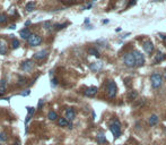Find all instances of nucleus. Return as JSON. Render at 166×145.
<instances>
[{
  "label": "nucleus",
  "instance_id": "obj_1",
  "mask_svg": "<svg viewBox=\"0 0 166 145\" xmlns=\"http://www.w3.org/2000/svg\"><path fill=\"white\" fill-rule=\"evenodd\" d=\"M110 130L111 133L113 134V136L115 138H119L121 136V124L119 120H113V122H112L111 125H110Z\"/></svg>",
  "mask_w": 166,
  "mask_h": 145
},
{
  "label": "nucleus",
  "instance_id": "obj_2",
  "mask_svg": "<svg viewBox=\"0 0 166 145\" xmlns=\"http://www.w3.org/2000/svg\"><path fill=\"white\" fill-rule=\"evenodd\" d=\"M150 82H151L153 88H158V87H161L162 84H163V78L159 74L154 73V74H151V76H150Z\"/></svg>",
  "mask_w": 166,
  "mask_h": 145
},
{
  "label": "nucleus",
  "instance_id": "obj_3",
  "mask_svg": "<svg viewBox=\"0 0 166 145\" xmlns=\"http://www.w3.org/2000/svg\"><path fill=\"white\" fill-rule=\"evenodd\" d=\"M117 84H115L114 81H109L107 86H106V92H107L109 98H114L117 95Z\"/></svg>",
  "mask_w": 166,
  "mask_h": 145
},
{
  "label": "nucleus",
  "instance_id": "obj_4",
  "mask_svg": "<svg viewBox=\"0 0 166 145\" xmlns=\"http://www.w3.org/2000/svg\"><path fill=\"white\" fill-rule=\"evenodd\" d=\"M132 53L134 57V60H136V66H138V67L143 66V64H145V58H143V54L141 52L138 51V50H134Z\"/></svg>",
  "mask_w": 166,
  "mask_h": 145
},
{
  "label": "nucleus",
  "instance_id": "obj_5",
  "mask_svg": "<svg viewBox=\"0 0 166 145\" xmlns=\"http://www.w3.org/2000/svg\"><path fill=\"white\" fill-rule=\"evenodd\" d=\"M123 61L126 64L127 67H134L136 66V60H134V57H133V53H126L123 57Z\"/></svg>",
  "mask_w": 166,
  "mask_h": 145
},
{
  "label": "nucleus",
  "instance_id": "obj_6",
  "mask_svg": "<svg viewBox=\"0 0 166 145\" xmlns=\"http://www.w3.org/2000/svg\"><path fill=\"white\" fill-rule=\"evenodd\" d=\"M28 41V44L31 47H36V45H40L41 42H42V39H41L40 35L37 34H32L31 35V38L27 40Z\"/></svg>",
  "mask_w": 166,
  "mask_h": 145
},
{
  "label": "nucleus",
  "instance_id": "obj_7",
  "mask_svg": "<svg viewBox=\"0 0 166 145\" xmlns=\"http://www.w3.org/2000/svg\"><path fill=\"white\" fill-rule=\"evenodd\" d=\"M33 68H34V63L32 60H26L20 64V69L24 70V72H32Z\"/></svg>",
  "mask_w": 166,
  "mask_h": 145
},
{
  "label": "nucleus",
  "instance_id": "obj_8",
  "mask_svg": "<svg viewBox=\"0 0 166 145\" xmlns=\"http://www.w3.org/2000/svg\"><path fill=\"white\" fill-rule=\"evenodd\" d=\"M143 49L148 54H150L153 51H154V45H153V42L150 40H147V41L143 42Z\"/></svg>",
  "mask_w": 166,
  "mask_h": 145
},
{
  "label": "nucleus",
  "instance_id": "obj_9",
  "mask_svg": "<svg viewBox=\"0 0 166 145\" xmlns=\"http://www.w3.org/2000/svg\"><path fill=\"white\" fill-rule=\"evenodd\" d=\"M75 117H76L75 110L73 109V108H68V109L66 110V119H67L68 121H71V120L75 119Z\"/></svg>",
  "mask_w": 166,
  "mask_h": 145
},
{
  "label": "nucleus",
  "instance_id": "obj_10",
  "mask_svg": "<svg viewBox=\"0 0 166 145\" xmlns=\"http://www.w3.org/2000/svg\"><path fill=\"white\" fill-rule=\"evenodd\" d=\"M97 91H98V88L96 87V86H90V87L86 88L84 94H85L86 96H94V95L97 93Z\"/></svg>",
  "mask_w": 166,
  "mask_h": 145
},
{
  "label": "nucleus",
  "instance_id": "obj_11",
  "mask_svg": "<svg viewBox=\"0 0 166 145\" xmlns=\"http://www.w3.org/2000/svg\"><path fill=\"white\" fill-rule=\"evenodd\" d=\"M46 56H48V50H41L39 52H36V53L33 54V58L35 60H42L43 58H45Z\"/></svg>",
  "mask_w": 166,
  "mask_h": 145
},
{
  "label": "nucleus",
  "instance_id": "obj_12",
  "mask_svg": "<svg viewBox=\"0 0 166 145\" xmlns=\"http://www.w3.org/2000/svg\"><path fill=\"white\" fill-rule=\"evenodd\" d=\"M19 35H20L23 39L28 40V39L31 38V35H32V33H31V31L27 29V27H25V29H23V30L19 31Z\"/></svg>",
  "mask_w": 166,
  "mask_h": 145
},
{
  "label": "nucleus",
  "instance_id": "obj_13",
  "mask_svg": "<svg viewBox=\"0 0 166 145\" xmlns=\"http://www.w3.org/2000/svg\"><path fill=\"white\" fill-rule=\"evenodd\" d=\"M157 122H158V117L157 116H156V115H151V116H150V118L148 119V124L150 126H155Z\"/></svg>",
  "mask_w": 166,
  "mask_h": 145
},
{
  "label": "nucleus",
  "instance_id": "obj_14",
  "mask_svg": "<svg viewBox=\"0 0 166 145\" xmlns=\"http://www.w3.org/2000/svg\"><path fill=\"white\" fill-rule=\"evenodd\" d=\"M6 87H7V82L5 78H2L0 81V94H4L6 92Z\"/></svg>",
  "mask_w": 166,
  "mask_h": 145
},
{
  "label": "nucleus",
  "instance_id": "obj_15",
  "mask_svg": "<svg viewBox=\"0 0 166 145\" xmlns=\"http://www.w3.org/2000/svg\"><path fill=\"white\" fill-rule=\"evenodd\" d=\"M7 53V45H6L5 41L0 40V54H6Z\"/></svg>",
  "mask_w": 166,
  "mask_h": 145
},
{
  "label": "nucleus",
  "instance_id": "obj_16",
  "mask_svg": "<svg viewBox=\"0 0 166 145\" xmlns=\"http://www.w3.org/2000/svg\"><path fill=\"white\" fill-rule=\"evenodd\" d=\"M96 141H97V143L98 144H105L106 142V137H105V135H103V134H98L97 136H96Z\"/></svg>",
  "mask_w": 166,
  "mask_h": 145
},
{
  "label": "nucleus",
  "instance_id": "obj_17",
  "mask_svg": "<svg viewBox=\"0 0 166 145\" xmlns=\"http://www.w3.org/2000/svg\"><path fill=\"white\" fill-rule=\"evenodd\" d=\"M164 58H165L164 53H163V52H161V51H157V54H156L154 61H155V63H161V61L164 59Z\"/></svg>",
  "mask_w": 166,
  "mask_h": 145
},
{
  "label": "nucleus",
  "instance_id": "obj_18",
  "mask_svg": "<svg viewBox=\"0 0 166 145\" xmlns=\"http://www.w3.org/2000/svg\"><path fill=\"white\" fill-rule=\"evenodd\" d=\"M102 63H93L92 65H90V68H92L94 72H97V70H99L102 68Z\"/></svg>",
  "mask_w": 166,
  "mask_h": 145
},
{
  "label": "nucleus",
  "instance_id": "obj_19",
  "mask_svg": "<svg viewBox=\"0 0 166 145\" xmlns=\"http://www.w3.org/2000/svg\"><path fill=\"white\" fill-rule=\"evenodd\" d=\"M58 125L60 126V127H66V126L69 125V121L66 118H59L58 119Z\"/></svg>",
  "mask_w": 166,
  "mask_h": 145
},
{
  "label": "nucleus",
  "instance_id": "obj_20",
  "mask_svg": "<svg viewBox=\"0 0 166 145\" xmlns=\"http://www.w3.org/2000/svg\"><path fill=\"white\" fill-rule=\"evenodd\" d=\"M48 118H49L50 120H57V118H58L57 112H55V111H53V110L49 111V113H48Z\"/></svg>",
  "mask_w": 166,
  "mask_h": 145
},
{
  "label": "nucleus",
  "instance_id": "obj_21",
  "mask_svg": "<svg viewBox=\"0 0 166 145\" xmlns=\"http://www.w3.org/2000/svg\"><path fill=\"white\" fill-rule=\"evenodd\" d=\"M26 10L27 11H32L34 8H35V2H33V1H31V2H27L26 4Z\"/></svg>",
  "mask_w": 166,
  "mask_h": 145
},
{
  "label": "nucleus",
  "instance_id": "obj_22",
  "mask_svg": "<svg viewBox=\"0 0 166 145\" xmlns=\"http://www.w3.org/2000/svg\"><path fill=\"white\" fill-rule=\"evenodd\" d=\"M88 53L89 54H92V56H95V57H99V52L96 50L95 48H90V49H88Z\"/></svg>",
  "mask_w": 166,
  "mask_h": 145
},
{
  "label": "nucleus",
  "instance_id": "obj_23",
  "mask_svg": "<svg viewBox=\"0 0 166 145\" xmlns=\"http://www.w3.org/2000/svg\"><path fill=\"white\" fill-rule=\"evenodd\" d=\"M68 24L67 23H63V24H54V30L55 31H60L62 29H64L66 26H67Z\"/></svg>",
  "mask_w": 166,
  "mask_h": 145
},
{
  "label": "nucleus",
  "instance_id": "obj_24",
  "mask_svg": "<svg viewBox=\"0 0 166 145\" xmlns=\"http://www.w3.org/2000/svg\"><path fill=\"white\" fill-rule=\"evenodd\" d=\"M27 116L30 117H33L34 113H35V108H32V107H27Z\"/></svg>",
  "mask_w": 166,
  "mask_h": 145
},
{
  "label": "nucleus",
  "instance_id": "obj_25",
  "mask_svg": "<svg viewBox=\"0 0 166 145\" xmlns=\"http://www.w3.org/2000/svg\"><path fill=\"white\" fill-rule=\"evenodd\" d=\"M11 47H12V49H17L18 47H19V41H18V40H16V39H12Z\"/></svg>",
  "mask_w": 166,
  "mask_h": 145
},
{
  "label": "nucleus",
  "instance_id": "obj_26",
  "mask_svg": "<svg viewBox=\"0 0 166 145\" xmlns=\"http://www.w3.org/2000/svg\"><path fill=\"white\" fill-rule=\"evenodd\" d=\"M43 27H44L45 30H49V29H51L52 27V22L51 20H46L43 23Z\"/></svg>",
  "mask_w": 166,
  "mask_h": 145
},
{
  "label": "nucleus",
  "instance_id": "obj_27",
  "mask_svg": "<svg viewBox=\"0 0 166 145\" xmlns=\"http://www.w3.org/2000/svg\"><path fill=\"white\" fill-rule=\"evenodd\" d=\"M6 22H7V16L5 14H1L0 15V24H4Z\"/></svg>",
  "mask_w": 166,
  "mask_h": 145
},
{
  "label": "nucleus",
  "instance_id": "obj_28",
  "mask_svg": "<svg viewBox=\"0 0 166 145\" xmlns=\"http://www.w3.org/2000/svg\"><path fill=\"white\" fill-rule=\"evenodd\" d=\"M7 141V135L5 133H0V142H6Z\"/></svg>",
  "mask_w": 166,
  "mask_h": 145
},
{
  "label": "nucleus",
  "instance_id": "obj_29",
  "mask_svg": "<svg viewBox=\"0 0 166 145\" xmlns=\"http://www.w3.org/2000/svg\"><path fill=\"white\" fill-rule=\"evenodd\" d=\"M31 94V91L30 90H25L23 92H20L19 95H21V96H28V95Z\"/></svg>",
  "mask_w": 166,
  "mask_h": 145
},
{
  "label": "nucleus",
  "instance_id": "obj_30",
  "mask_svg": "<svg viewBox=\"0 0 166 145\" xmlns=\"http://www.w3.org/2000/svg\"><path fill=\"white\" fill-rule=\"evenodd\" d=\"M43 103H44V99H40V100H39V103H37V108H39V109H41V108H42V106H43Z\"/></svg>",
  "mask_w": 166,
  "mask_h": 145
},
{
  "label": "nucleus",
  "instance_id": "obj_31",
  "mask_svg": "<svg viewBox=\"0 0 166 145\" xmlns=\"http://www.w3.org/2000/svg\"><path fill=\"white\" fill-rule=\"evenodd\" d=\"M27 83V78H20L19 82H18V85H24Z\"/></svg>",
  "mask_w": 166,
  "mask_h": 145
},
{
  "label": "nucleus",
  "instance_id": "obj_32",
  "mask_svg": "<svg viewBox=\"0 0 166 145\" xmlns=\"http://www.w3.org/2000/svg\"><path fill=\"white\" fill-rule=\"evenodd\" d=\"M57 84H58V79L57 78H53L52 81H51V86H52V87H54V86H57Z\"/></svg>",
  "mask_w": 166,
  "mask_h": 145
},
{
  "label": "nucleus",
  "instance_id": "obj_33",
  "mask_svg": "<svg viewBox=\"0 0 166 145\" xmlns=\"http://www.w3.org/2000/svg\"><path fill=\"white\" fill-rule=\"evenodd\" d=\"M92 7H93V2H90V4L86 5V6H84V7H83V9H84V10H87V9H90Z\"/></svg>",
  "mask_w": 166,
  "mask_h": 145
},
{
  "label": "nucleus",
  "instance_id": "obj_34",
  "mask_svg": "<svg viewBox=\"0 0 166 145\" xmlns=\"http://www.w3.org/2000/svg\"><path fill=\"white\" fill-rule=\"evenodd\" d=\"M129 98L132 99V100H134V99L137 98V93H136V92H131V94L129 95Z\"/></svg>",
  "mask_w": 166,
  "mask_h": 145
},
{
  "label": "nucleus",
  "instance_id": "obj_35",
  "mask_svg": "<svg viewBox=\"0 0 166 145\" xmlns=\"http://www.w3.org/2000/svg\"><path fill=\"white\" fill-rule=\"evenodd\" d=\"M137 4V0H131V1L128 4V7H131V6H134Z\"/></svg>",
  "mask_w": 166,
  "mask_h": 145
},
{
  "label": "nucleus",
  "instance_id": "obj_36",
  "mask_svg": "<svg viewBox=\"0 0 166 145\" xmlns=\"http://www.w3.org/2000/svg\"><path fill=\"white\" fill-rule=\"evenodd\" d=\"M9 29H10V30H14V29H16V25H15V24H12V25H10V26H9Z\"/></svg>",
  "mask_w": 166,
  "mask_h": 145
},
{
  "label": "nucleus",
  "instance_id": "obj_37",
  "mask_svg": "<svg viewBox=\"0 0 166 145\" xmlns=\"http://www.w3.org/2000/svg\"><path fill=\"white\" fill-rule=\"evenodd\" d=\"M30 24H31V20H26V22H25V25H30Z\"/></svg>",
  "mask_w": 166,
  "mask_h": 145
},
{
  "label": "nucleus",
  "instance_id": "obj_38",
  "mask_svg": "<svg viewBox=\"0 0 166 145\" xmlns=\"http://www.w3.org/2000/svg\"><path fill=\"white\" fill-rule=\"evenodd\" d=\"M11 145H20V143L19 142H15V143H12Z\"/></svg>",
  "mask_w": 166,
  "mask_h": 145
},
{
  "label": "nucleus",
  "instance_id": "obj_39",
  "mask_svg": "<svg viewBox=\"0 0 166 145\" xmlns=\"http://www.w3.org/2000/svg\"><path fill=\"white\" fill-rule=\"evenodd\" d=\"M109 23V20L107 19H105V20H103V24H107Z\"/></svg>",
  "mask_w": 166,
  "mask_h": 145
},
{
  "label": "nucleus",
  "instance_id": "obj_40",
  "mask_svg": "<svg viewBox=\"0 0 166 145\" xmlns=\"http://www.w3.org/2000/svg\"><path fill=\"white\" fill-rule=\"evenodd\" d=\"M85 23H86V24L89 23V19H88V18H86V19H85Z\"/></svg>",
  "mask_w": 166,
  "mask_h": 145
},
{
  "label": "nucleus",
  "instance_id": "obj_41",
  "mask_svg": "<svg viewBox=\"0 0 166 145\" xmlns=\"http://www.w3.org/2000/svg\"><path fill=\"white\" fill-rule=\"evenodd\" d=\"M163 40H164V43H165V44H166V35L164 36V39H163Z\"/></svg>",
  "mask_w": 166,
  "mask_h": 145
},
{
  "label": "nucleus",
  "instance_id": "obj_42",
  "mask_svg": "<svg viewBox=\"0 0 166 145\" xmlns=\"http://www.w3.org/2000/svg\"><path fill=\"white\" fill-rule=\"evenodd\" d=\"M164 77H165V79H166V72H165V74H164Z\"/></svg>",
  "mask_w": 166,
  "mask_h": 145
},
{
  "label": "nucleus",
  "instance_id": "obj_43",
  "mask_svg": "<svg viewBox=\"0 0 166 145\" xmlns=\"http://www.w3.org/2000/svg\"><path fill=\"white\" fill-rule=\"evenodd\" d=\"M94 1H96V0H93V2H94Z\"/></svg>",
  "mask_w": 166,
  "mask_h": 145
},
{
  "label": "nucleus",
  "instance_id": "obj_44",
  "mask_svg": "<svg viewBox=\"0 0 166 145\" xmlns=\"http://www.w3.org/2000/svg\"><path fill=\"white\" fill-rule=\"evenodd\" d=\"M0 145H1V144H0Z\"/></svg>",
  "mask_w": 166,
  "mask_h": 145
}]
</instances>
